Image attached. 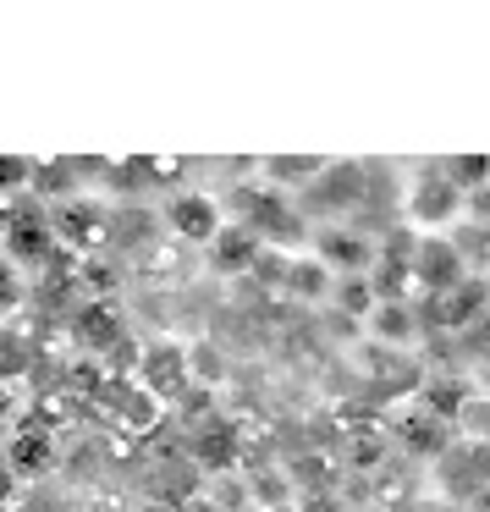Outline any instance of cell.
Listing matches in <instances>:
<instances>
[{"label":"cell","mask_w":490,"mask_h":512,"mask_svg":"<svg viewBox=\"0 0 490 512\" xmlns=\"http://www.w3.org/2000/svg\"><path fill=\"white\" fill-rule=\"evenodd\" d=\"M0 248H6V265H50L56 254H67V248H56V232H50V210L34 199V193H17V199H6V237H0Z\"/></svg>","instance_id":"cell-1"},{"label":"cell","mask_w":490,"mask_h":512,"mask_svg":"<svg viewBox=\"0 0 490 512\" xmlns=\"http://www.w3.org/2000/svg\"><path fill=\"white\" fill-rule=\"evenodd\" d=\"M50 232H56V248H67V254H100L105 237H111V204L78 193V199L50 210Z\"/></svg>","instance_id":"cell-2"},{"label":"cell","mask_w":490,"mask_h":512,"mask_svg":"<svg viewBox=\"0 0 490 512\" xmlns=\"http://www.w3.org/2000/svg\"><path fill=\"white\" fill-rule=\"evenodd\" d=\"M408 281H419L430 298H446L457 281H468L463 248H457L452 237H419V243H413V259H408Z\"/></svg>","instance_id":"cell-3"},{"label":"cell","mask_w":490,"mask_h":512,"mask_svg":"<svg viewBox=\"0 0 490 512\" xmlns=\"http://www.w3.org/2000/svg\"><path fill=\"white\" fill-rule=\"evenodd\" d=\"M457 215H463V193H457L435 166H424L408 188V221L424 226V237H441V226H452Z\"/></svg>","instance_id":"cell-4"},{"label":"cell","mask_w":490,"mask_h":512,"mask_svg":"<svg viewBox=\"0 0 490 512\" xmlns=\"http://www.w3.org/2000/svg\"><path fill=\"white\" fill-rule=\"evenodd\" d=\"M166 226H171V237L177 243H188V248H210V237L226 226V210L210 199V193H171V204H166Z\"/></svg>","instance_id":"cell-5"},{"label":"cell","mask_w":490,"mask_h":512,"mask_svg":"<svg viewBox=\"0 0 490 512\" xmlns=\"http://www.w3.org/2000/svg\"><path fill=\"white\" fill-rule=\"evenodd\" d=\"M138 386H144L155 402L188 397V386H193V375H188V347H177V342L144 347V358H138Z\"/></svg>","instance_id":"cell-6"},{"label":"cell","mask_w":490,"mask_h":512,"mask_svg":"<svg viewBox=\"0 0 490 512\" xmlns=\"http://www.w3.org/2000/svg\"><path fill=\"white\" fill-rule=\"evenodd\" d=\"M72 336H78L89 353H116L127 342V325H122V309L111 298H83L78 314H72Z\"/></svg>","instance_id":"cell-7"},{"label":"cell","mask_w":490,"mask_h":512,"mask_svg":"<svg viewBox=\"0 0 490 512\" xmlns=\"http://www.w3.org/2000/svg\"><path fill=\"white\" fill-rule=\"evenodd\" d=\"M314 259H320L325 270H347V276H364L369 265H375V237H364L358 226H331V232L314 237Z\"/></svg>","instance_id":"cell-8"},{"label":"cell","mask_w":490,"mask_h":512,"mask_svg":"<svg viewBox=\"0 0 490 512\" xmlns=\"http://www.w3.org/2000/svg\"><path fill=\"white\" fill-rule=\"evenodd\" d=\"M6 468H12L17 479H34L45 474L50 463H56V430H45V424H23V430H12V446H6Z\"/></svg>","instance_id":"cell-9"},{"label":"cell","mask_w":490,"mask_h":512,"mask_svg":"<svg viewBox=\"0 0 490 512\" xmlns=\"http://www.w3.org/2000/svg\"><path fill=\"white\" fill-rule=\"evenodd\" d=\"M28 193H34L45 210H56V204L78 199L83 193V177L78 166H72V155H56V160H34V177H28Z\"/></svg>","instance_id":"cell-10"},{"label":"cell","mask_w":490,"mask_h":512,"mask_svg":"<svg viewBox=\"0 0 490 512\" xmlns=\"http://www.w3.org/2000/svg\"><path fill=\"white\" fill-rule=\"evenodd\" d=\"M259 248L265 243H259L243 221H232V226H221V232L210 237V265L221 270V276H248L254 259H259Z\"/></svg>","instance_id":"cell-11"},{"label":"cell","mask_w":490,"mask_h":512,"mask_svg":"<svg viewBox=\"0 0 490 512\" xmlns=\"http://www.w3.org/2000/svg\"><path fill=\"white\" fill-rule=\"evenodd\" d=\"M325 166H331L325 155H270L265 177H270V188H303V182H320Z\"/></svg>","instance_id":"cell-12"},{"label":"cell","mask_w":490,"mask_h":512,"mask_svg":"<svg viewBox=\"0 0 490 512\" xmlns=\"http://www.w3.org/2000/svg\"><path fill=\"white\" fill-rule=\"evenodd\" d=\"M193 457H199L204 468H226L237 457V430L221 419H204L199 430H193Z\"/></svg>","instance_id":"cell-13"},{"label":"cell","mask_w":490,"mask_h":512,"mask_svg":"<svg viewBox=\"0 0 490 512\" xmlns=\"http://www.w3.org/2000/svg\"><path fill=\"white\" fill-rule=\"evenodd\" d=\"M281 292H292V298H325V292H331V270L314 254H292L287 276H281Z\"/></svg>","instance_id":"cell-14"},{"label":"cell","mask_w":490,"mask_h":512,"mask_svg":"<svg viewBox=\"0 0 490 512\" xmlns=\"http://www.w3.org/2000/svg\"><path fill=\"white\" fill-rule=\"evenodd\" d=\"M457 193H474V188H490V155H446V160H430Z\"/></svg>","instance_id":"cell-15"},{"label":"cell","mask_w":490,"mask_h":512,"mask_svg":"<svg viewBox=\"0 0 490 512\" xmlns=\"http://www.w3.org/2000/svg\"><path fill=\"white\" fill-rule=\"evenodd\" d=\"M34 369V342L23 331H0V386H12Z\"/></svg>","instance_id":"cell-16"},{"label":"cell","mask_w":490,"mask_h":512,"mask_svg":"<svg viewBox=\"0 0 490 512\" xmlns=\"http://www.w3.org/2000/svg\"><path fill=\"white\" fill-rule=\"evenodd\" d=\"M28 177H34V155H0V204L28 193Z\"/></svg>","instance_id":"cell-17"},{"label":"cell","mask_w":490,"mask_h":512,"mask_svg":"<svg viewBox=\"0 0 490 512\" xmlns=\"http://www.w3.org/2000/svg\"><path fill=\"white\" fill-rule=\"evenodd\" d=\"M336 298H342L347 314H375V292H369V276H347L342 287H336Z\"/></svg>","instance_id":"cell-18"},{"label":"cell","mask_w":490,"mask_h":512,"mask_svg":"<svg viewBox=\"0 0 490 512\" xmlns=\"http://www.w3.org/2000/svg\"><path fill=\"white\" fill-rule=\"evenodd\" d=\"M457 430H474L479 441L490 446V402H485V397H468L463 413H457Z\"/></svg>","instance_id":"cell-19"},{"label":"cell","mask_w":490,"mask_h":512,"mask_svg":"<svg viewBox=\"0 0 490 512\" xmlns=\"http://www.w3.org/2000/svg\"><path fill=\"white\" fill-rule=\"evenodd\" d=\"M375 325H380V336H408V331H413L408 303H386V309L375 314Z\"/></svg>","instance_id":"cell-20"},{"label":"cell","mask_w":490,"mask_h":512,"mask_svg":"<svg viewBox=\"0 0 490 512\" xmlns=\"http://www.w3.org/2000/svg\"><path fill=\"white\" fill-rule=\"evenodd\" d=\"M17 303H23V276H17L6 259H0V314H12Z\"/></svg>","instance_id":"cell-21"},{"label":"cell","mask_w":490,"mask_h":512,"mask_svg":"<svg viewBox=\"0 0 490 512\" xmlns=\"http://www.w3.org/2000/svg\"><path fill=\"white\" fill-rule=\"evenodd\" d=\"M463 215L479 226V232L490 237V188H474V193H463Z\"/></svg>","instance_id":"cell-22"},{"label":"cell","mask_w":490,"mask_h":512,"mask_svg":"<svg viewBox=\"0 0 490 512\" xmlns=\"http://www.w3.org/2000/svg\"><path fill=\"white\" fill-rule=\"evenodd\" d=\"M12 496H17V474L6 468V457H0V507L12 512Z\"/></svg>","instance_id":"cell-23"},{"label":"cell","mask_w":490,"mask_h":512,"mask_svg":"<svg viewBox=\"0 0 490 512\" xmlns=\"http://www.w3.org/2000/svg\"><path fill=\"white\" fill-rule=\"evenodd\" d=\"M0 424H12V386H0Z\"/></svg>","instance_id":"cell-24"},{"label":"cell","mask_w":490,"mask_h":512,"mask_svg":"<svg viewBox=\"0 0 490 512\" xmlns=\"http://www.w3.org/2000/svg\"><path fill=\"white\" fill-rule=\"evenodd\" d=\"M0 237H6V204H0Z\"/></svg>","instance_id":"cell-25"},{"label":"cell","mask_w":490,"mask_h":512,"mask_svg":"<svg viewBox=\"0 0 490 512\" xmlns=\"http://www.w3.org/2000/svg\"><path fill=\"white\" fill-rule=\"evenodd\" d=\"M270 512H298V507H270Z\"/></svg>","instance_id":"cell-26"},{"label":"cell","mask_w":490,"mask_h":512,"mask_svg":"<svg viewBox=\"0 0 490 512\" xmlns=\"http://www.w3.org/2000/svg\"><path fill=\"white\" fill-rule=\"evenodd\" d=\"M0 512H6V507H0Z\"/></svg>","instance_id":"cell-27"}]
</instances>
